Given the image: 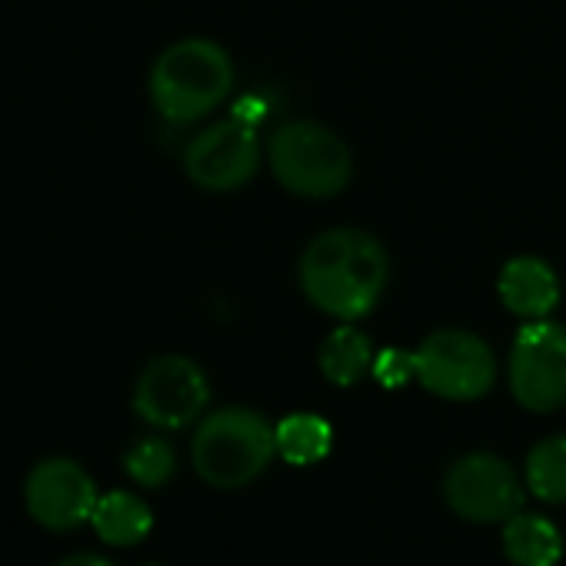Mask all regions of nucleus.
<instances>
[{"label": "nucleus", "mask_w": 566, "mask_h": 566, "mask_svg": "<svg viewBox=\"0 0 566 566\" xmlns=\"http://www.w3.org/2000/svg\"><path fill=\"white\" fill-rule=\"evenodd\" d=\"M387 273L390 263L380 240L364 230L340 227L307 243L301 260V287L317 311L354 324L377 307Z\"/></svg>", "instance_id": "f257e3e1"}, {"label": "nucleus", "mask_w": 566, "mask_h": 566, "mask_svg": "<svg viewBox=\"0 0 566 566\" xmlns=\"http://www.w3.org/2000/svg\"><path fill=\"white\" fill-rule=\"evenodd\" d=\"M193 470L217 490L253 483L276 457V433L270 420L250 407H223L203 417L193 433Z\"/></svg>", "instance_id": "f03ea898"}, {"label": "nucleus", "mask_w": 566, "mask_h": 566, "mask_svg": "<svg viewBox=\"0 0 566 566\" xmlns=\"http://www.w3.org/2000/svg\"><path fill=\"white\" fill-rule=\"evenodd\" d=\"M233 87L227 51L203 38H187L167 48L150 71V101L170 124L207 117Z\"/></svg>", "instance_id": "7ed1b4c3"}, {"label": "nucleus", "mask_w": 566, "mask_h": 566, "mask_svg": "<svg viewBox=\"0 0 566 566\" xmlns=\"http://www.w3.org/2000/svg\"><path fill=\"white\" fill-rule=\"evenodd\" d=\"M270 170L297 197H337L354 174L350 147L317 120H291L270 140Z\"/></svg>", "instance_id": "20e7f679"}, {"label": "nucleus", "mask_w": 566, "mask_h": 566, "mask_svg": "<svg viewBox=\"0 0 566 566\" xmlns=\"http://www.w3.org/2000/svg\"><path fill=\"white\" fill-rule=\"evenodd\" d=\"M413 370L423 390L443 400H480L496 380L493 350L470 331H437L413 350Z\"/></svg>", "instance_id": "39448f33"}, {"label": "nucleus", "mask_w": 566, "mask_h": 566, "mask_svg": "<svg viewBox=\"0 0 566 566\" xmlns=\"http://www.w3.org/2000/svg\"><path fill=\"white\" fill-rule=\"evenodd\" d=\"M510 390L523 410L549 413L566 407V327L530 321L510 350Z\"/></svg>", "instance_id": "423d86ee"}, {"label": "nucleus", "mask_w": 566, "mask_h": 566, "mask_svg": "<svg viewBox=\"0 0 566 566\" xmlns=\"http://www.w3.org/2000/svg\"><path fill=\"white\" fill-rule=\"evenodd\" d=\"M526 493V483L496 453H467L443 476V500L467 523H506L523 510Z\"/></svg>", "instance_id": "0eeeda50"}, {"label": "nucleus", "mask_w": 566, "mask_h": 566, "mask_svg": "<svg viewBox=\"0 0 566 566\" xmlns=\"http://www.w3.org/2000/svg\"><path fill=\"white\" fill-rule=\"evenodd\" d=\"M210 400V384L190 357H157L144 367L134 387V410L140 420L160 430H180L193 423Z\"/></svg>", "instance_id": "6e6552de"}, {"label": "nucleus", "mask_w": 566, "mask_h": 566, "mask_svg": "<svg viewBox=\"0 0 566 566\" xmlns=\"http://www.w3.org/2000/svg\"><path fill=\"white\" fill-rule=\"evenodd\" d=\"M256 164H260L256 134L240 117H230L200 130L184 154L187 177L200 190H213V193L243 187L256 174Z\"/></svg>", "instance_id": "1a4fd4ad"}, {"label": "nucleus", "mask_w": 566, "mask_h": 566, "mask_svg": "<svg viewBox=\"0 0 566 566\" xmlns=\"http://www.w3.org/2000/svg\"><path fill=\"white\" fill-rule=\"evenodd\" d=\"M24 500L31 516L48 530H74L81 523H91L97 506V486L91 473L64 457L44 460L31 470Z\"/></svg>", "instance_id": "9d476101"}, {"label": "nucleus", "mask_w": 566, "mask_h": 566, "mask_svg": "<svg viewBox=\"0 0 566 566\" xmlns=\"http://www.w3.org/2000/svg\"><path fill=\"white\" fill-rule=\"evenodd\" d=\"M496 291L503 307L523 321H543L559 304V280L539 256H513L500 270Z\"/></svg>", "instance_id": "9b49d317"}, {"label": "nucleus", "mask_w": 566, "mask_h": 566, "mask_svg": "<svg viewBox=\"0 0 566 566\" xmlns=\"http://www.w3.org/2000/svg\"><path fill=\"white\" fill-rule=\"evenodd\" d=\"M503 553L513 566H556L563 556V533L549 516L520 510L503 523Z\"/></svg>", "instance_id": "f8f14e48"}, {"label": "nucleus", "mask_w": 566, "mask_h": 566, "mask_svg": "<svg viewBox=\"0 0 566 566\" xmlns=\"http://www.w3.org/2000/svg\"><path fill=\"white\" fill-rule=\"evenodd\" d=\"M91 523L107 546H137L140 539H147L154 526V513L140 496L114 490L97 500Z\"/></svg>", "instance_id": "ddd939ff"}, {"label": "nucleus", "mask_w": 566, "mask_h": 566, "mask_svg": "<svg viewBox=\"0 0 566 566\" xmlns=\"http://www.w3.org/2000/svg\"><path fill=\"white\" fill-rule=\"evenodd\" d=\"M276 457L291 467H314L334 447V427L317 413H287L276 427Z\"/></svg>", "instance_id": "4468645a"}, {"label": "nucleus", "mask_w": 566, "mask_h": 566, "mask_svg": "<svg viewBox=\"0 0 566 566\" xmlns=\"http://www.w3.org/2000/svg\"><path fill=\"white\" fill-rule=\"evenodd\" d=\"M374 347L354 324L337 327L321 347V370L334 387H354L374 370Z\"/></svg>", "instance_id": "2eb2a0df"}, {"label": "nucleus", "mask_w": 566, "mask_h": 566, "mask_svg": "<svg viewBox=\"0 0 566 566\" xmlns=\"http://www.w3.org/2000/svg\"><path fill=\"white\" fill-rule=\"evenodd\" d=\"M523 483L543 503H566V433L546 437L530 450Z\"/></svg>", "instance_id": "dca6fc26"}, {"label": "nucleus", "mask_w": 566, "mask_h": 566, "mask_svg": "<svg viewBox=\"0 0 566 566\" xmlns=\"http://www.w3.org/2000/svg\"><path fill=\"white\" fill-rule=\"evenodd\" d=\"M124 467H127L130 480H137L140 486H164L177 470V457H174V447L167 440L144 437L127 450Z\"/></svg>", "instance_id": "f3484780"}, {"label": "nucleus", "mask_w": 566, "mask_h": 566, "mask_svg": "<svg viewBox=\"0 0 566 566\" xmlns=\"http://www.w3.org/2000/svg\"><path fill=\"white\" fill-rule=\"evenodd\" d=\"M374 377H377L384 387H390V390L403 387L407 380L417 377V370H413V350H410V354L394 350V347H390V350H380L377 360H374Z\"/></svg>", "instance_id": "a211bd4d"}, {"label": "nucleus", "mask_w": 566, "mask_h": 566, "mask_svg": "<svg viewBox=\"0 0 566 566\" xmlns=\"http://www.w3.org/2000/svg\"><path fill=\"white\" fill-rule=\"evenodd\" d=\"M61 566H114V563L107 556H97V553H74Z\"/></svg>", "instance_id": "6ab92c4d"}]
</instances>
